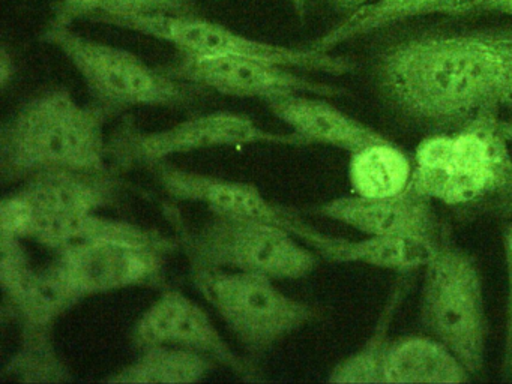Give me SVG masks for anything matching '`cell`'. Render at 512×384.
I'll return each mask as SVG.
<instances>
[{
    "mask_svg": "<svg viewBox=\"0 0 512 384\" xmlns=\"http://www.w3.org/2000/svg\"><path fill=\"white\" fill-rule=\"evenodd\" d=\"M383 98L437 132L512 111V30H427L386 45L374 63Z\"/></svg>",
    "mask_w": 512,
    "mask_h": 384,
    "instance_id": "cell-1",
    "label": "cell"
},
{
    "mask_svg": "<svg viewBox=\"0 0 512 384\" xmlns=\"http://www.w3.org/2000/svg\"><path fill=\"white\" fill-rule=\"evenodd\" d=\"M115 114L95 101L79 104L67 87L32 96L2 126V180H25L53 168L110 170L104 126Z\"/></svg>",
    "mask_w": 512,
    "mask_h": 384,
    "instance_id": "cell-2",
    "label": "cell"
},
{
    "mask_svg": "<svg viewBox=\"0 0 512 384\" xmlns=\"http://www.w3.org/2000/svg\"><path fill=\"white\" fill-rule=\"evenodd\" d=\"M409 188L452 207L511 198L512 155L500 117L482 114L455 131L424 138L413 156Z\"/></svg>",
    "mask_w": 512,
    "mask_h": 384,
    "instance_id": "cell-3",
    "label": "cell"
},
{
    "mask_svg": "<svg viewBox=\"0 0 512 384\" xmlns=\"http://www.w3.org/2000/svg\"><path fill=\"white\" fill-rule=\"evenodd\" d=\"M190 267L260 273L275 281L301 279L319 266V255L286 228L254 219L215 216L191 231L176 207H164Z\"/></svg>",
    "mask_w": 512,
    "mask_h": 384,
    "instance_id": "cell-4",
    "label": "cell"
},
{
    "mask_svg": "<svg viewBox=\"0 0 512 384\" xmlns=\"http://www.w3.org/2000/svg\"><path fill=\"white\" fill-rule=\"evenodd\" d=\"M41 39L70 60L94 101L115 113L133 107H187L206 92L149 66L125 48L86 38L70 26L47 24Z\"/></svg>",
    "mask_w": 512,
    "mask_h": 384,
    "instance_id": "cell-5",
    "label": "cell"
},
{
    "mask_svg": "<svg viewBox=\"0 0 512 384\" xmlns=\"http://www.w3.org/2000/svg\"><path fill=\"white\" fill-rule=\"evenodd\" d=\"M424 269L422 324L473 377L484 368L487 348L484 284L478 263L466 249L442 239Z\"/></svg>",
    "mask_w": 512,
    "mask_h": 384,
    "instance_id": "cell-6",
    "label": "cell"
},
{
    "mask_svg": "<svg viewBox=\"0 0 512 384\" xmlns=\"http://www.w3.org/2000/svg\"><path fill=\"white\" fill-rule=\"evenodd\" d=\"M190 278L251 360L317 317L313 306L287 296L260 273L190 267Z\"/></svg>",
    "mask_w": 512,
    "mask_h": 384,
    "instance_id": "cell-7",
    "label": "cell"
},
{
    "mask_svg": "<svg viewBox=\"0 0 512 384\" xmlns=\"http://www.w3.org/2000/svg\"><path fill=\"white\" fill-rule=\"evenodd\" d=\"M97 23L140 33L178 48L179 53L208 57H253L269 60L299 71L344 75L356 69L347 56L310 47H286L241 35L223 24L206 20L197 14L128 15L101 18Z\"/></svg>",
    "mask_w": 512,
    "mask_h": 384,
    "instance_id": "cell-8",
    "label": "cell"
},
{
    "mask_svg": "<svg viewBox=\"0 0 512 384\" xmlns=\"http://www.w3.org/2000/svg\"><path fill=\"white\" fill-rule=\"evenodd\" d=\"M250 144L310 146L293 131H266L245 114L215 111L161 131H143L133 120L124 119L107 140V155L110 165L121 173L134 167L148 168L182 153Z\"/></svg>",
    "mask_w": 512,
    "mask_h": 384,
    "instance_id": "cell-9",
    "label": "cell"
},
{
    "mask_svg": "<svg viewBox=\"0 0 512 384\" xmlns=\"http://www.w3.org/2000/svg\"><path fill=\"white\" fill-rule=\"evenodd\" d=\"M167 74L187 81L203 90L241 99L272 102L295 95L338 98L347 95L344 87L313 80L296 74L292 68L253 59V57H208L181 53V56L161 66Z\"/></svg>",
    "mask_w": 512,
    "mask_h": 384,
    "instance_id": "cell-10",
    "label": "cell"
},
{
    "mask_svg": "<svg viewBox=\"0 0 512 384\" xmlns=\"http://www.w3.org/2000/svg\"><path fill=\"white\" fill-rule=\"evenodd\" d=\"M167 252L152 246L95 240L55 251V264L82 299L130 287L164 285Z\"/></svg>",
    "mask_w": 512,
    "mask_h": 384,
    "instance_id": "cell-11",
    "label": "cell"
},
{
    "mask_svg": "<svg viewBox=\"0 0 512 384\" xmlns=\"http://www.w3.org/2000/svg\"><path fill=\"white\" fill-rule=\"evenodd\" d=\"M131 342L139 350L152 345L187 348L211 357L218 365L232 369L245 380H254L257 375L251 359H244L233 351L208 312L175 288H167L140 315L134 324Z\"/></svg>",
    "mask_w": 512,
    "mask_h": 384,
    "instance_id": "cell-12",
    "label": "cell"
},
{
    "mask_svg": "<svg viewBox=\"0 0 512 384\" xmlns=\"http://www.w3.org/2000/svg\"><path fill=\"white\" fill-rule=\"evenodd\" d=\"M283 228L302 240L323 260L331 263H358L391 272H415L427 266L439 248V237L365 236L352 240L322 233L286 207Z\"/></svg>",
    "mask_w": 512,
    "mask_h": 384,
    "instance_id": "cell-13",
    "label": "cell"
},
{
    "mask_svg": "<svg viewBox=\"0 0 512 384\" xmlns=\"http://www.w3.org/2000/svg\"><path fill=\"white\" fill-rule=\"evenodd\" d=\"M311 212L365 236L439 237V221L431 200L412 188L394 197L344 195L317 204Z\"/></svg>",
    "mask_w": 512,
    "mask_h": 384,
    "instance_id": "cell-14",
    "label": "cell"
},
{
    "mask_svg": "<svg viewBox=\"0 0 512 384\" xmlns=\"http://www.w3.org/2000/svg\"><path fill=\"white\" fill-rule=\"evenodd\" d=\"M154 174L158 185L169 197L179 201L200 203L215 216L254 219L283 227L286 207L266 200L265 195L248 182L221 179L176 167L170 162H158L146 168Z\"/></svg>",
    "mask_w": 512,
    "mask_h": 384,
    "instance_id": "cell-15",
    "label": "cell"
},
{
    "mask_svg": "<svg viewBox=\"0 0 512 384\" xmlns=\"http://www.w3.org/2000/svg\"><path fill=\"white\" fill-rule=\"evenodd\" d=\"M122 180L104 171L53 168L32 174L20 189L41 215H83L118 203Z\"/></svg>",
    "mask_w": 512,
    "mask_h": 384,
    "instance_id": "cell-16",
    "label": "cell"
},
{
    "mask_svg": "<svg viewBox=\"0 0 512 384\" xmlns=\"http://www.w3.org/2000/svg\"><path fill=\"white\" fill-rule=\"evenodd\" d=\"M266 105L277 119L290 126L310 146L322 144L355 153L377 141L386 140L377 129L353 119L322 96L295 95Z\"/></svg>",
    "mask_w": 512,
    "mask_h": 384,
    "instance_id": "cell-17",
    "label": "cell"
},
{
    "mask_svg": "<svg viewBox=\"0 0 512 384\" xmlns=\"http://www.w3.org/2000/svg\"><path fill=\"white\" fill-rule=\"evenodd\" d=\"M4 296L5 308L19 321L22 341L52 339L56 320L82 300L55 261L44 269H32L22 281L4 291Z\"/></svg>",
    "mask_w": 512,
    "mask_h": 384,
    "instance_id": "cell-18",
    "label": "cell"
},
{
    "mask_svg": "<svg viewBox=\"0 0 512 384\" xmlns=\"http://www.w3.org/2000/svg\"><path fill=\"white\" fill-rule=\"evenodd\" d=\"M40 245L58 251L74 243L95 240H122L137 245L152 246L172 254L181 249L178 237H169L154 228L142 227L133 222L106 218L94 213L83 215H41L38 213L34 236Z\"/></svg>",
    "mask_w": 512,
    "mask_h": 384,
    "instance_id": "cell-19",
    "label": "cell"
},
{
    "mask_svg": "<svg viewBox=\"0 0 512 384\" xmlns=\"http://www.w3.org/2000/svg\"><path fill=\"white\" fill-rule=\"evenodd\" d=\"M472 374L434 336L410 335L389 344L383 362L385 384H461Z\"/></svg>",
    "mask_w": 512,
    "mask_h": 384,
    "instance_id": "cell-20",
    "label": "cell"
},
{
    "mask_svg": "<svg viewBox=\"0 0 512 384\" xmlns=\"http://www.w3.org/2000/svg\"><path fill=\"white\" fill-rule=\"evenodd\" d=\"M473 2L475 0H374L352 11L337 26L311 42L310 47L331 51L350 39L370 35L421 15H469Z\"/></svg>",
    "mask_w": 512,
    "mask_h": 384,
    "instance_id": "cell-21",
    "label": "cell"
},
{
    "mask_svg": "<svg viewBox=\"0 0 512 384\" xmlns=\"http://www.w3.org/2000/svg\"><path fill=\"white\" fill-rule=\"evenodd\" d=\"M218 363L205 354L173 345L143 348L130 365L104 380L112 384L200 383Z\"/></svg>",
    "mask_w": 512,
    "mask_h": 384,
    "instance_id": "cell-22",
    "label": "cell"
},
{
    "mask_svg": "<svg viewBox=\"0 0 512 384\" xmlns=\"http://www.w3.org/2000/svg\"><path fill=\"white\" fill-rule=\"evenodd\" d=\"M350 155L349 182L353 194L394 197L409 189L413 159L388 138Z\"/></svg>",
    "mask_w": 512,
    "mask_h": 384,
    "instance_id": "cell-23",
    "label": "cell"
},
{
    "mask_svg": "<svg viewBox=\"0 0 512 384\" xmlns=\"http://www.w3.org/2000/svg\"><path fill=\"white\" fill-rule=\"evenodd\" d=\"M409 285L401 276L400 281L392 288L382 314L379 315L373 333L368 341L355 353L341 360L329 372L328 383L334 384H377L382 383L383 362L391 339L389 329L394 321L397 309L406 296Z\"/></svg>",
    "mask_w": 512,
    "mask_h": 384,
    "instance_id": "cell-24",
    "label": "cell"
},
{
    "mask_svg": "<svg viewBox=\"0 0 512 384\" xmlns=\"http://www.w3.org/2000/svg\"><path fill=\"white\" fill-rule=\"evenodd\" d=\"M187 14H197L194 0H59L49 24L70 26L77 20L97 23L107 17Z\"/></svg>",
    "mask_w": 512,
    "mask_h": 384,
    "instance_id": "cell-25",
    "label": "cell"
},
{
    "mask_svg": "<svg viewBox=\"0 0 512 384\" xmlns=\"http://www.w3.org/2000/svg\"><path fill=\"white\" fill-rule=\"evenodd\" d=\"M5 372L22 383H64L71 378L55 348H19Z\"/></svg>",
    "mask_w": 512,
    "mask_h": 384,
    "instance_id": "cell-26",
    "label": "cell"
},
{
    "mask_svg": "<svg viewBox=\"0 0 512 384\" xmlns=\"http://www.w3.org/2000/svg\"><path fill=\"white\" fill-rule=\"evenodd\" d=\"M37 218V209L32 206L31 201L22 192H14L0 203V236L32 239Z\"/></svg>",
    "mask_w": 512,
    "mask_h": 384,
    "instance_id": "cell-27",
    "label": "cell"
},
{
    "mask_svg": "<svg viewBox=\"0 0 512 384\" xmlns=\"http://www.w3.org/2000/svg\"><path fill=\"white\" fill-rule=\"evenodd\" d=\"M503 252H505L506 281H508V306H506L505 357H512V222L503 227Z\"/></svg>",
    "mask_w": 512,
    "mask_h": 384,
    "instance_id": "cell-28",
    "label": "cell"
},
{
    "mask_svg": "<svg viewBox=\"0 0 512 384\" xmlns=\"http://www.w3.org/2000/svg\"><path fill=\"white\" fill-rule=\"evenodd\" d=\"M478 12H496L512 17V0H475L470 6L469 14Z\"/></svg>",
    "mask_w": 512,
    "mask_h": 384,
    "instance_id": "cell-29",
    "label": "cell"
},
{
    "mask_svg": "<svg viewBox=\"0 0 512 384\" xmlns=\"http://www.w3.org/2000/svg\"><path fill=\"white\" fill-rule=\"evenodd\" d=\"M16 62H14L13 54L8 51V48H2L0 53V86L2 89H7L11 81L16 77Z\"/></svg>",
    "mask_w": 512,
    "mask_h": 384,
    "instance_id": "cell-30",
    "label": "cell"
},
{
    "mask_svg": "<svg viewBox=\"0 0 512 384\" xmlns=\"http://www.w3.org/2000/svg\"><path fill=\"white\" fill-rule=\"evenodd\" d=\"M331 2L335 8L341 9V11H355V9L367 5L370 0H331Z\"/></svg>",
    "mask_w": 512,
    "mask_h": 384,
    "instance_id": "cell-31",
    "label": "cell"
},
{
    "mask_svg": "<svg viewBox=\"0 0 512 384\" xmlns=\"http://www.w3.org/2000/svg\"><path fill=\"white\" fill-rule=\"evenodd\" d=\"M500 132H502L503 137L512 143V119L511 120H502L500 119Z\"/></svg>",
    "mask_w": 512,
    "mask_h": 384,
    "instance_id": "cell-32",
    "label": "cell"
},
{
    "mask_svg": "<svg viewBox=\"0 0 512 384\" xmlns=\"http://www.w3.org/2000/svg\"><path fill=\"white\" fill-rule=\"evenodd\" d=\"M293 9L299 17H304L305 11H307L308 0H290Z\"/></svg>",
    "mask_w": 512,
    "mask_h": 384,
    "instance_id": "cell-33",
    "label": "cell"
},
{
    "mask_svg": "<svg viewBox=\"0 0 512 384\" xmlns=\"http://www.w3.org/2000/svg\"><path fill=\"white\" fill-rule=\"evenodd\" d=\"M497 210L503 215H512V197L508 198V200L502 201V203L497 204Z\"/></svg>",
    "mask_w": 512,
    "mask_h": 384,
    "instance_id": "cell-34",
    "label": "cell"
},
{
    "mask_svg": "<svg viewBox=\"0 0 512 384\" xmlns=\"http://www.w3.org/2000/svg\"><path fill=\"white\" fill-rule=\"evenodd\" d=\"M503 371H505L506 375H512V357L503 362Z\"/></svg>",
    "mask_w": 512,
    "mask_h": 384,
    "instance_id": "cell-35",
    "label": "cell"
}]
</instances>
